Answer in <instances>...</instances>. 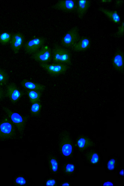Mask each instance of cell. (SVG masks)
Returning a JSON list of instances; mask_svg holds the SVG:
<instances>
[{"mask_svg":"<svg viewBox=\"0 0 124 186\" xmlns=\"http://www.w3.org/2000/svg\"><path fill=\"white\" fill-rule=\"evenodd\" d=\"M89 157V159L90 161L93 163H95L98 161V156L96 153H93L90 154Z\"/></svg>","mask_w":124,"mask_h":186,"instance_id":"obj_24","label":"cell"},{"mask_svg":"<svg viewBox=\"0 0 124 186\" xmlns=\"http://www.w3.org/2000/svg\"><path fill=\"white\" fill-rule=\"evenodd\" d=\"M62 186H69V184L67 183H65L62 185Z\"/></svg>","mask_w":124,"mask_h":186,"instance_id":"obj_33","label":"cell"},{"mask_svg":"<svg viewBox=\"0 0 124 186\" xmlns=\"http://www.w3.org/2000/svg\"><path fill=\"white\" fill-rule=\"evenodd\" d=\"M90 41L87 38L83 37L79 40L72 47L74 50L77 51H84L89 47Z\"/></svg>","mask_w":124,"mask_h":186,"instance_id":"obj_15","label":"cell"},{"mask_svg":"<svg viewBox=\"0 0 124 186\" xmlns=\"http://www.w3.org/2000/svg\"><path fill=\"white\" fill-rule=\"evenodd\" d=\"M80 39L79 29L77 27H74L63 36L61 40V43L63 46L67 48L72 47Z\"/></svg>","mask_w":124,"mask_h":186,"instance_id":"obj_4","label":"cell"},{"mask_svg":"<svg viewBox=\"0 0 124 186\" xmlns=\"http://www.w3.org/2000/svg\"><path fill=\"white\" fill-rule=\"evenodd\" d=\"M113 184L110 182H107L103 184V186H113Z\"/></svg>","mask_w":124,"mask_h":186,"instance_id":"obj_31","label":"cell"},{"mask_svg":"<svg viewBox=\"0 0 124 186\" xmlns=\"http://www.w3.org/2000/svg\"><path fill=\"white\" fill-rule=\"evenodd\" d=\"M9 79L7 73L4 70L0 68V85L3 86L6 84Z\"/></svg>","mask_w":124,"mask_h":186,"instance_id":"obj_20","label":"cell"},{"mask_svg":"<svg viewBox=\"0 0 124 186\" xmlns=\"http://www.w3.org/2000/svg\"><path fill=\"white\" fill-rule=\"evenodd\" d=\"M11 34L7 32H3L0 34V43L3 45L7 44L10 40Z\"/></svg>","mask_w":124,"mask_h":186,"instance_id":"obj_21","label":"cell"},{"mask_svg":"<svg viewBox=\"0 0 124 186\" xmlns=\"http://www.w3.org/2000/svg\"><path fill=\"white\" fill-rule=\"evenodd\" d=\"M39 64L50 75L53 76L64 73L69 68L68 65L61 63L48 64L40 63Z\"/></svg>","mask_w":124,"mask_h":186,"instance_id":"obj_5","label":"cell"},{"mask_svg":"<svg viewBox=\"0 0 124 186\" xmlns=\"http://www.w3.org/2000/svg\"><path fill=\"white\" fill-rule=\"evenodd\" d=\"M42 105L40 102H35L32 104L30 112L31 115L35 117H38L40 116Z\"/></svg>","mask_w":124,"mask_h":186,"instance_id":"obj_19","label":"cell"},{"mask_svg":"<svg viewBox=\"0 0 124 186\" xmlns=\"http://www.w3.org/2000/svg\"><path fill=\"white\" fill-rule=\"evenodd\" d=\"M77 3L78 16L80 18H83L89 8L91 3L88 0H79Z\"/></svg>","mask_w":124,"mask_h":186,"instance_id":"obj_14","label":"cell"},{"mask_svg":"<svg viewBox=\"0 0 124 186\" xmlns=\"http://www.w3.org/2000/svg\"><path fill=\"white\" fill-rule=\"evenodd\" d=\"M46 40V38L42 37H36L29 40L24 45L25 52L28 54H33L44 45Z\"/></svg>","mask_w":124,"mask_h":186,"instance_id":"obj_7","label":"cell"},{"mask_svg":"<svg viewBox=\"0 0 124 186\" xmlns=\"http://www.w3.org/2000/svg\"><path fill=\"white\" fill-rule=\"evenodd\" d=\"M61 142L62 145V151L63 154L67 156L71 153L72 148L70 144V140L68 132L66 131L62 132L60 136Z\"/></svg>","mask_w":124,"mask_h":186,"instance_id":"obj_11","label":"cell"},{"mask_svg":"<svg viewBox=\"0 0 124 186\" xmlns=\"http://www.w3.org/2000/svg\"><path fill=\"white\" fill-rule=\"evenodd\" d=\"M92 144V142L90 139L84 136L80 137L77 142V144L79 147L82 150H84L90 147Z\"/></svg>","mask_w":124,"mask_h":186,"instance_id":"obj_18","label":"cell"},{"mask_svg":"<svg viewBox=\"0 0 124 186\" xmlns=\"http://www.w3.org/2000/svg\"><path fill=\"white\" fill-rule=\"evenodd\" d=\"M15 126L8 117H4L0 121V138L6 139L13 136Z\"/></svg>","mask_w":124,"mask_h":186,"instance_id":"obj_3","label":"cell"},{"mask_svg":"<svg viewBox=\"0 0 124 186\" xmlns=\"http://www.w3.org/2000/svg\"><path fill=\"white\" fill-rule=\"evenodd\" d=\"M115 160L114 159H111L108 162L107 164L108 168L110 170L113 169L114 168Z\"/></svg>","mask_w":124,"mask_h":186,"instance_id":"obj_25","label":"cell"},{"mask_svg":"<svg viewBox=\"0 0 124 186\" xmlns=\"http://www.w3.org/2000/svg\"><path fill=\"white\" fill-rule=\"evenodd\" d=\"M123 0H116V6L117 7H119L122 5L124 2Z\"/></svg>","mask_w":124,"mask_h":186,"instance_id":"obj_30","label":"cell"},{"mask_svg":"<svg viewBox=\"0 0 124 186\" xmlns=\"http://www.w3.org/2000/svg\"><path fill=\"white\" fill-rule=\"evenodd\" d=\"M124 34V22H123L121 25L118 28V30L116 34V36L118 37H122L123 36Z\"/></svg>","mask_w":124,"mask_h":186,"instance_id":"obj_23","label":"cell"},{"mask_svg":"<svg viewBox=\"0 0 124 186\" xmlns=\"http://www.w3.org/2000/svg\"><path fill=\"white\" fill-rule=\"evenodd\" d=\"M77 3L76 0H58L53 6L56 10L66 12H71L77 8Z\"/></svg>","mask_w":124,"mask_h":186,"instance_id":"obj_9","label":"cell"},{"mask_svg":"<svg viewBox=\"0 0 124 186\" xmlns=\"http://www.w3.org/2000/svg\"><path fill=\"white\" fill-rule=\"evenodd\" d=\"M124 53L121 51H118L112 60V64L115 69L117 71L123 72L124 67Z\"/></svg>","mask_w":124,"mask_h":186,"instance_id":"obj_12","label":"cell"},{"mask_svg":"<svg viewBox=\"0 0 124 186\" xmlns=\"http://www.w3.org/2000/svg\"><path fill=\"white\" fill-rule=\"evenodd\" d=\"M50 163L52 170L54 172H56L58 168V163L56 160L53 158L51 159L50 161Z\"/></svg>","mask_w":124,"mask_h":186,"instance_id":"obj_22","label":"cell"},{"mask_svg":"<svg viewBox=\"0 0 124 186\" xmlns=\"http://www.w3.org/2000/svg\"><path fill=\"white\" fill-rule=\"evenodd\" d=\"M74 167L73 165L70 164H68L66 166V172H72L74 170Z\"/></svg>","mask_w":124,"mask_h":186,"instance_id":"obj_26","label":"cell"},{"mask_svg":"<svg viewBox=\"0 0 124 186\" xmlns=\"http://www.w3.org/2000/svg\"><path fill=\"white\" fill-rule=\"evenodd\" d=\"M24 94L16 84L11 83L6 86L5 95L13 104H15Z\"/></svg>","mask_w":124,"mask_h":186,"instance_id":"obj_8","label":"cell"},{"mask_svg":"<svg viewBox=\"0 0 124 186\" xmlns=\"http://www.w3.org/2000/svg\"><path fill=\"white\" fill-rule=\"evenodd\" d=\"M52 59L53 62L67 65L71 64V54L67 49L55 45L52 50Z\"/></svg>","mask_w":124,"mask_h":186,"instance_id":"obj_1","label":"cell"},{"mask_svg":"<svg viewBox=\"0 0 124 186\" xmlns=\"http://www.w3.org/2000/svg\"><path fill=\"white\" fill-rule=\"evenodd\" d=\"M55 183V181L54 180H48L46 183V186H53Z\"/></svg>","mask_w":124,"mask_h":186,"instance_id":"obj_29","label":"cell"},{"mask_svg":"<svg viewBox=\"0 0 124 186\" xmlns=\"http://www.w3.org/2000/svg\"><path fill=\"white\" fill-rule=\"evenodd\" d=\"M32 58L39 63H48L52 59V50L47 45H44L32 54Z\"/></svg>","mask_w":124,"mask_h":186,"instance_id":"obj_6","label":"cell"},{"mask_svg":"<svg viewBox=\"0 0 124 186\" xmlns=\"http://www.w3.org/2000/svg\"><path fill=\"white\" fill-rule=\"evenodd\" d=\"M4 94L3 90L1 86L0 85V101L4 98Z\"/></svg>","mask_w":124,"mask_h":186,"instance_id":"obj_28","label":"cell"},{"mask_svg":"<svg viewBox=\"0 0 124 186\" xmlns=\"http://www.w3.org/2000/svg\"><path fill=\"white\" fill-rule=\"evenodd\" d=\"M120 174L121 175L123 176L124 175V170H122L120 172Z\"/></svg>","mask_w":124,"mask_h":186,"instance_id":"obj_32","label":"cell"},{"mask_svg":"<svg viewBox=\"0 0 124 186\" xmlns=\"http://www.w3.org/2000/svg\"><path fill=\"white\" fill-rule=\"evenodd\" d=\"M16 182L21 185H24L26 183L24 179L22 177H19L17 178L16 180Z\"/></svg>","mask_w":124,"mask_h":186,"instance_id":"obj_27","label":"cell"},{"mask_svg":"<svg viewBox=\"0 0 124 186\" xmlns=\"http://www.w3.org/2000/svg\"><path fill=\"white\" fill-rule=\"evenodd\" d=\"M2 109L18 131L20 132H23L25 128L27 118L18 113L12 111L6 107L3 106Z\"/></svg>","mask_w":124,"mask_h":186,"instance_id":"obj_2","label":"cell"},{"mask_svg":"<svg viewBox=\"0 0 124 186\" xmlns=\"http://www.w3.org/2000/svg\"><path fill=\"white\" fill-rule=\"evenodd\" d=\"M23 35L20 33L14 34L11 38L10 44L11 48L15 54L17 53L21 48L24 40Z\"/></svg>","mask_w":124,"mask_h":186,"instance_id":"obj_10","label":"cell"},{"mask_svg":"<svg viewBox=\"0 0 124 186\" xmlns=\"http://www.w3.org/2000/svg\"><path fill=\"white\" fill-rule=\"evenodd\" d=\"M101 1H102V2H108V1H109V2H110V1L112 2V0H101Z\"/></svg>","mask_w":124,"mask_h":186,"instance_id":"obj_34","label":"cell"},{"mask_svg":"<svg viewBox=\"0 0 124 186\" xmlns=\"http://www.w3.org/2000/svg\"><path fill=\"white\" fill-rule=\"evenodd\" d=\"M99 10L105 15L114 23L117 24L120 23V17L117 11H111L101 7H99Z\"/></svg>","mask_w":124,"mask_h":186,"instance_id":"obj_16","label":"cell"},{"mask_svg":"<svg viewBox=\"0 0 124 186\" xmlns=\"http://www.w3.org/2000/svg\"><path fill=\"white\" fill-rule=\"evenodd\" d=\"M27 92L31 103L32 104L40 102L42 92L35 90H28Z\"/></svg>","mask_w":124,"mask_h":186,"instance_id":"obj_17","label":"cell"},{"mask_svg":"<svg viewBox=\"0 0 124 186\" xmlns=\"http://www.w3.org/2000/svg\"><path fill=\"white\" fill-rule=\"evenodd\" d=\"M21 86L24 88L28 90H35L42 92L45 89L44 85L36 83L26 79L22 80L20 82Z\"/></svg>","mask_w":124,"mask_h":186,"instance_id":"obj_13","label":"cell"}]
</instances>
